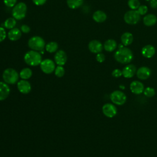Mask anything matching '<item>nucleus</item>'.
<instances>
[{"instance_id": "obj_28", "label": "nucleus", "mask_w": 157, "mask_h": 157, "mask_svg": "<svg viewBox=\"0 0 157 157\" xmlns=\"http://www.w3.org/2000/svg\"><path fill=\"white\" fill-rule=\"evenodd\" d=\"M54 72L55 75L58 77H62L65 74V70L63 66H58L56 67H55Z\"/></svg>"}, {"instance_id": "obj_23", "label": "nucleus", "mask_w": 157, "mask_h": 157, "mask_svg": "<svg viewBox=\"0 0 157 157\" xmlns=\"http://www.w3.org/2000/svg\"><path fill=\"white\" fill-rule=\"evenodd\" d=\"M33 75V72L30 68L28 67H25L23 68L22 70H21L19 76L23 80H27L29 79V78L31 77Z\"/></svg>"}, {"instance_id": "obj_39", "label": "nucleus", "mask_w": 157, "mask_h": 157, "mask_svg": "<svg viewBox=\"0 0 157 157\" xmlns=\"http://www.w3.org/2000/svg\"><path fill=\"white\" fill-rule=\"evenodd\" d=\"M146 1H149V0H146Z\"/></svg>"}, {"instance_id": "obj_15", "label": "nucleus", "mask_w": 157, "mask_h": 157, "mask_svg": "<svg viewBox=\"0 0 157 157\" xmlns=\"http://www.w3.org/2000/svg\"><path fill=\"white\" fill-rule=\"evenodd\" d=\"M136 67L133 64H128L122 70V75L127 78H132L136 73Z\"/></svg>"}, {"instance_id": "obj_4", "label": "nucleus", "mask_w": 157, "mask_h": 157, "mask_svg": "<svg viewBox=\"0 0 157 157\" xmlns=\"http://www.w3.org/2000/svg\"><path fill=\"white\" fill-rule=\"evenodd\" d=\"M27 12V6L24 2H18L16 4L12 9V16L16 20H21L26 16Z\"/></svg>"}, {"instance_id": "obj_38", "label": "nucleus", "mask_w": 157, "mask_h": 157, "mask_svg": "<svg viewBox=\"0 0 157 157\" xmlns=\"http://www.w3.org/2000/svg\"><path fill=\"white\" fill-rule=\"evenodd\" d=\"M123 47H123V44H120V45H118V48H123Z\"/></svg>"}, {"instance_id": "obj_3", "label": "nucleus", "mask_w": 157, "mask_h": 157, "mask_svg": "<svg viewBox=\"0 0 157 157\" xmlns=\"http://www.w3.org/2000/svg\"><path fill=\"white\" fill-rule=\"evenodd\" d=\"M19 75L16 70L12 68L6 69L2 73V78L7 84H15L17 82Z\"/></svg>"}, {"instance_id": "obj_6", "label": "nucleus", "mask_w": 157, "mask_h": 157, "mask_svg": "<svg viewBox=\"0 0 157 157\" xmlns=\"http://www.w3.org/2000/svg\"><path fill=\"white\" fill-rule=\"evenodd\" d=\"M111 101L117 105H121L126 101V96L121 91L115 90L113 91L110 95Z\"/></svg>"}, {"instance_id": "obj_11", "label": "nucleus", "mask_w": 157, "mask_h": 157, "mask_svg": "<svg viewBox=\"0 0 157 157\" xmlns=\"http://www.w3.org/2000/svg\"><path fill=\"white\" fill-rule=\"evenodd\" d=\"M151 71L150 69L146 66H142L139 67L136 71L137 77L140 80H146L151 75Z\"/></svg>"}, {"instance_id": "obj_29", "label": "nucleus", "mask_w": 157, "mask_h": 157, "mask_svg": "<svg viewBox=\"0 0 157 157\" xmlns=\"http://www.w3.org/2000/svg\"><path fill=\"white\" fill-rule=\"evenodd\" d=\"M128 4L132 10H135L138 9L140 6V2L139 0H129Z\"/></svg>"}, {"instance_id": "obj_35", "label": "nucleus", "mask_w": 157, "mask_h": 157, "mask_svg": "<svg viewBox=\"0 0 157 157\" xmlns=\"http://www.w3.org/2000/svg\"><path fill=\"white\" fill-rule=\"evenodd\" d=\"M20 30L23 33H28L30 31V28L27 25H23L21 26Z\"/></svg>"}, {"instance_id": "obj_34", "label": "nucleus", "mask_w": 157, "mask_h": 157, "mask_svg": "<svg viewBox=\"0 0 157 157\" xmlns=\"http://www.w3.org/2000/svg\"><path fill=\"white\" fill-rule=\"evenodd\" d=\"M105 55L102 53H97L96 56V59L97 60L98 62L99 63H102L105 60Z\"/></svg>"}, {"instance_id": "obj_36", "label": "nucleus", "mask_w": 157, "mask_h": 157, "mask_svg": "<svg viewBox=\"0 0 157 157\" xmlns=\"http://www.w3.org/2000/svg\"><path fill=\"white\" fill-rule=\"evenodd\" d=\"M32 1L35 5L38 6L44 5L47 1V0H32Z\"/></svg>"}, {"instance_id": "obj_18", "label": "nucleus", "mask_w": 157, "mask_h": 157, "mask_svg": "<svg viewBox=\"0 0 157 157\" xmlns=\"http://www.w3.org/2000/svg\"><path fill=\"white\" fill-rule=\"evenodd\" d=\"M7 37L12 41H16L21 37V31L18 28H12L9 30L7 34Z\"/></svg>"}, {"instance_id": "obj_19", "label": "nucleus", "mask_w": 157, "mask_h": 157, "mask_svg": "<svg viewBox=\"0 0 157 157\" xmlns=\"http://www.w3.org/2000/svg\"><path fill=\"white\" fill-rule=\"evenodd\" d=\"M144 23L145 26H151L156 24L157 21V17L154 14H148L145 15L143 18Z\"/></svg>"}, {"instance_id": "obj_2", "label": "nucleus", "mask_w": 157, "mask_h": 157, "mask_svg": "<svg viewBox=\"0 0 157 157\" xmlns=\"http://www.w3.org/2000/svg\"><path fill=\"white\" fill-rule=\"evenodd\" d=\"M24 61L29 66H36L40 65L42 62V56L37 51L32 50L25 53Z\"/></svg>"}, {"instance_id": "obj_16", "label": "nucleus", "mask_w": 157, "mask_h": 157, "mask_svg": "<svg viewBox=\"0 0 157 157\" xmlns=\"http://www.w3.org/2000/svg\"><path fill=\"white\" fill-rule=\"evenodd\" d=\"M10 88L6 82H0V101L5 100L10 94Z\"/></svg>"}, {"instance_id": "obj_22", "label": "nucleus", "mask_w": 157, "mask_h": 157, "mask_svg": "<svg viewBox=\"0 0 157 157\" xmlns=\"http://www.w3.org/2000/svg\"><path fill=\"white\" fill-rule=\"evenodd\" d=\"M117 47V44L116 41L113 39H108L107 40L104 44V48L107 52H112Z\"/></svg>"}, {"instance_id": "obj_1", "label": "nucleus", "mask_w": 157, "mask_h": 157, "mask_svg": "<svg viewBox=\"0 0 157 157\" xmlns=\"http://www.w3.org/2000/svg\"><path fill=\"white\" fill-rule=\"evenodd\" d=\"M114 58L117 61L121 64H128L133 59V54L131 50L126 47L119 48L114 54Z\"/></svg>"}, {"instance_id": "obj_7", "label": "nucleus", "mask_w": 157, "mask_h": 157, "mask_svg": "<svg viewBox=\"0 0 157 157\" xmlns=\"http://www.w3.org/2000/svg\"><path fill=\"white\" fill-rule=\"evenodd\" d=\"M140 19V15L137 10H131L126 12L124 15V21L129 25H136Z\"/></svg>"}, {"instance_id": "obj_30", "label": "nucleus", "mask_w": 157, "mask_h": 157, "mask_svg": "<svg viewBox=\"0 0 157 157\" xmlns=\"http://www.w3.org/2000/svg\"><path fill=\"white\" fill-rule=\"evenodd\" d=\"M148 11V7L147 6H145V5H142L140 6L139 7V8L137 9V12H139V13L141 15H145Z\"/></svg>"}, {"instance_id": "obj_33", "label": "nucleus", "mask_w": 157, "mask_h": 157, "mask_svg": "<svg viewBox=\"0 0 157 157\" xmlns=\"http://www.w3.org/2000/svg\"><path fill=\"white\" fill-rule=\"evenodd\" d=\"M112 75L113 77H115V78H118L121 77L122 75V71H121L119 69H114L112 72Z\"/></svg>"}, {"instance_id": "obj_5", "label": "nucleus", "mask_w": 157, "mask_h": 157, "mask_svg": "<svg viewBox=\"0 0 157 157\" xmlns=\"http://www.w3.org/2000/svg\"><path fill=\"white\" fill-rule=\"evenodd\" d=\"M28 45L31 49L35 51H42L45 47V42L43 38L37 36L31 37Z\"/></svg>"}, {"instance_id": "obj_9", "label": "nucleus", "mask_w": 157, "mask_h": 157, "mask_svg": "<svg viewBox=\"0 0 157 157\" xmlns=\"http://www.w3.org/2000/svg\"><path fill=\"white\" fill-rule=\"evenodd\" d=\"M102 111L103 114L108 118H112L117 113V107L113 104L110 103L105 104L102 106Z\"/></svg>"}, {"instance_id": "obj_14", "label": "nucleus", "mask_w": 157, "mask_h": 157, "mask_svg": "<svg viewBox=\"0 0 157 157\" xmlns=\"http://www.w3.org/2000/svg\"><path fill=\"white\" fill-rule=\"evenodd\" d=\"M89 50L93 53H99L103 49L102 44L101 42L97 40H93L88 44Z\"/></svg>"}, {"instance_id": "obj_8", "label": "nucleus", "mask_w": 157, "mask_h": 157, "mask_svg": "<svg viewBox=\"0 0 157 157\" xmlns=\"http://www.w3.org/2000/svg\"><path fill=\"white\" fill-rule=\"evenodd\" d=\"M40 67L44 73L50 74L55 71V64L52 59H45L42 60L40 63Z\"/></svg>"}, {"instance_id": "obj_32", "label": "nucleus", "mask_w": 157, "mask_h": 157, "mask_svg": "<svg viewBox=\"0 0 157 157\" xmlns=\"http://www.w3.org/2000/svg\"><path fill=\"white\" fill-rule=\"evenodd\" d=\"M7 36L6 31L2 27H0V42L4 40Z\"/></svg>"}, {"instance_id": "obj_26", "label": "nucleus", "mask_w": 157, "mask_h": 157, "mask_svg": "<svg viewBox=\"0 0 157 157\" xmlns=\"http://www.w3.org/2000/svg\"><path fill=\"white\" fill-rule=\"evenodd\" d=\"M58 45L55 42H48L45 45V50L48 53H54L56 52V50H58Z\"/></svg>"}, {"instance_id": "obj_37", "label": "nucleus", "mask_w": 157, "mask_h": 157, "mask_svg": "<svg viewBox=\"0 0 157 157\" xmlns=\"http://www.w3.org/2000/svg\"><path fill=\"white\" fill-rule=\"evenodd\" d=\"M150 5L151 8H153V9L157 8V0H150Z\"/></svg>"}, {"instance_id": "obj_12", "label": "nucleus", "mask_w": 157, "mask_h": 157, "mask_svg": "<svg viewBox=\"0 0 157 157\" xmlns=\"http://www.w3.org/2000/svg\"><path fill=\"white\" fill-rule=\"evenodd\" d=\"M17 88L21 93L28 94L31 90V86L26 80H21L17 83Z\"/></svg>"}, {"instance_id": "obj_21", "label": "nucleus", "mask_w": 157, "mask_h": 157, "mask_svg": "<svg viewBox=\"0 0 157 157\" xmlns=\"http://www.w3.org/2000/svg\"><path fill=\"white\" fill-rule=\"evenodd\" d=\"M121 40L124 45H129L131 44L133 41V36L131 33L126 32L121 35Z\"/></svg>"}, {"instance_id": "obj_25", "label": "nucleus", "mask_w": 157, "mask_h": 157, "mask_svg": "<svg viewBox=\"0 0 157 157\" xmlns=\"http://www.w3.org/2000/svg\"><path fill=\"white\" fill-rule=\"evenodd\" d=\"M16 23H17L16 19H15L13 17V18L10 17L6 20V21L4 23V26H5L6 28L11 29L15 27V26L16 25Z\"/></svg>"}, {"instance_id": "obj_27", "label": "nucleus", "mask_w": 157, "mask_h": 157, "mask_svg": "<svg viewBox=\"0 0 157 157\" xmlns=\"http://www.w3.org/2000/svg\"><path fill=\"white\" fill-rule=\"evenodd\" d=\"M144 95L147 98H151L153 97L155 94V90L152 87H147L144 89Z\"/></svg>"}, {"instance_id": "obj_10", "label": "nucleus", "mask_w": 157, "mask_h": 157, "mask_svg": "<svg viewBox=\"0 0 157 157\" xmlns=\"http://www.w3.org/2000/svg\"><path fill=\"white\" fill-rule=\"evenodd\" d=\"M54 59L58 66H63L67 61V55L64 51L60 50L56 52L55 55Z\"/></svg>"}, {"instance_id": "obj_24", "label": "nucleus", "mask_w": 157, "mask_h": 157, "mask_svg": "<svg viewBox=\"0 0 157 157\" xmlns=\"http://www.w3.org/2000/svg\"><path fill=\"white\" fill-rule=\"evenodd\" d=\"M66 2L69 8L75 9L83 4V0H66Z\"/></svg>"}, {"instance_id": "obj_31", "label": "nucleus", "mask_w": 157, "mask_h": 157, "mask_svg": "<svg viewBox=\"0 0 157 157\" xmlns=\"http://www.w3.org/2000/svg\"><path fill=\"white\" fill-rule=\"evenodd\" d=\"M17 0H3L4 4L9 7H13L16 3H17Z\"/></svg>"}, {"instance_id": "obj_17", "label": "nucleus", "mask_w": 157, "mask_h": 157, "mask_svg": "<svg viewBox=\"0 0 157 157\" xmlns=\"http://www.w3.org/2000/svg\"><path fill=\"white\" fill-rule=\"evenodd\" d=\"M141 53L144 57L147 58H150L155 55V48L151 45H147L142 48Z\"/></svg>"}, {"instance_id": "obj_13", "label": "nucleus", "mask_w": 157, "mask_h": 157, "mask_svg": "<svg viewBox=\"0 0 157 157\" xmlns=\"http://www.w3.org/2000/svg\"><path fill=\"white\" fill-rule=\"evenodd\" d=\"M130 90L131 92L136 94H140L144 92V84L137 80H134L130 84Z\"/></svg>"}, {"instance_id": "obj_20", "label": "nucleus", "mask_w": 157, "mask_h": 157, "mask_svg": "<svg viewBox=\"0 0 157 157\" xmlns=\"http://www.w3.org/2000/svg\"><path fill=\"white\" fill-rule=\"evenodd\" d=\"M93 18L95 21L98 23H102L106 20L107 15L103 11L97 10L94 12L93 15Z\"/></svg>"}]
</instances>
